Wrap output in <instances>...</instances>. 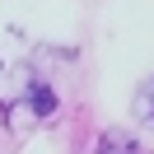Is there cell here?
<instances>
[{
  "label": "cell",
  "instance_id": "obj_1",
  "mask_svg": "<svg viewBox=\"0 0 154 154\" xmlns=\"http://www.w3.org/2000/svg\"><path fill=\"white\" fill-rule=\"evenodd\" d=\"M149 103H154V94H149Z\"/></svg>",
  "mask_w": 154,
  "mask_h": 154
}]
</instances>
